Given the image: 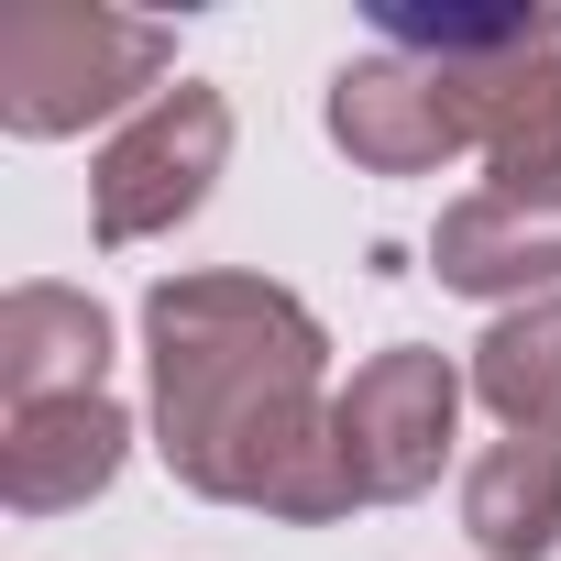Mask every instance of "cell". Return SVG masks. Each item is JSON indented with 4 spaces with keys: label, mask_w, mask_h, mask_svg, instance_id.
I'll return each instance as SVG.
<instances>
[{
    "label": "cell",
    "mask_w": 561,
    "mask_h": 561,
    "mask_svg": "<svg viewBox=\"0 0 561 561\" xmlns=\"http://www.w3.org/2000/svg\"><path fill=\"white\" fill-rule=\"evenodd\" d=\"M144 364H154V451L187 495L253 506L287 528H331L364 506L331 419V331L298 287L242 264L154 275L144 287Z\"/></svg>",
    "instance_id": "1"
},
{
    "label": "cell",
    "mask_w": 561,
    "mask_h": 561,
    "mask_svg": "<svg viewBox=\"0 0 561 561\" xmlns=\"http://www.w3.org/2000/svg\"><path fill=\"white\" fill-rule=\"evenodd\" d=\"M176 34L144 12H100V0H12L0 12V133L67 144L89 122H133L176 78Z\"/></svg>",
    "instance_id": "2"
},
{
    "label": "cell",
    "mask_w": 561,
    "mask_h": 561,
    "mask_svg": "<svg viewBox=\"0 0 561 561\" xmlns=\"http://www.w3.org/2000/svg\"><path fill=\"white\" fill-rule=\"evenodd\" d=\"M220 165H231V100L198 89V78H176L165 100H144V111L100 144V165H89V231H100L111 253L165 242L176 220L209 209Z\"/></svg>",
    "instance_id": "3"
},
{
    "label": "cell",
    "mask_w": 561,
    "mask_h": 561,
    "mask_svg": "<svg viewBox=\"0 0 561 561\" xmlns=\"http://www.w3.org/2000/svg\"><path fill=\"white\" fill-rule=\"evenodd\" d=\"M462 397H473V375L451 353H430V342H386L375 364H353V386L331 397V419H342V462H353L364 506H397V495L440 484Z\"/></svg>",
    "instance_id": "4"
},
{
    "label": "cell",
    "mask_w": 561,
    "mask_h": 561,
    "mask_svg": "<svg viewBox=\"0 0 561 561\" xmlns=\"http://www.w3.org/2000/svg\"><path fill=\"white\" fill-rule=\"evenodd\" d=\"M473 154L495 165V187H561V12L517 0V23L451 67Z\"/></svg>",
    "instance_id": "5"
},
{
    "label": "cell",
    "mask_w": 561,
    "mask_h": 561,
    "mask_svg": "<svg viewBox=\"0 0 561 561\" xmlns=\"http://www.w3.org/2000/svg\"><path fill=\"white\" fill-rule=\"evenodd\" d=\"M331 144H342L364 176H430V165L473 154V122H462L451 67L375 45V56H353V67L331 78Z\"/></svg>",
    "instance_id": "6"
},
{
    "label": "cell",
    "mask_w": 561,
    "mask_h": 561,
    "mask_svg": "<svg viewBox=\"0 0 561 561\" xmlns=\"http://www.w3.org/2000/svg\"><path fill=\"white\" fill-rule=\"evenodd\" d=\"M430 275L451 298H495V309H528V298H561V187H473L440 209L430 231Z\"/></svg>",
    "instance_id": "7"
},
{
    "label": "cell",
    "mask_w": 561,
    "mask_h": 561,
    "mask_svg": "<svg viewBox=\"0 0 561 561\" xmlns=\"http://www.w3.org/2000/svg\"><path fill=\"white\" fill-rule=\"evenodd\" d=\"M133 419L111 397H56V408H0V506L12 517H67L122 484Z\"/></svg>",
    "instance_id": "8"
},
{
    "label": "cell",
    "mask_w": 561,
    "mask_h": 561,
    "mask_svg": "<svg viewBox=\"0 0 561 561\" xmlns=\"http://www.w3.org/2000/svg\"><path fill=\"white\" fill-rule=\"evenodd\" d=\"M111 309L89 287H12L0 298V408L111 397Z\"/></svg>",
    "instance_id": "9"
},
{
    "label": "cell",
    "mask_w": 561,
    "mask_h": 561,
    "mask_svg": "<svg viewBox=\"0 0 561 561\" xmlns=\"http://www.w3.org/2000/svg\"><path fill=\"white\" fill-rule=\"evenodd\" d=\"M462 528L484 561H550L561 550V440H495L462 473Z\"/></svg>",
    "instance_id": "10"
},
{
    "label": "cell",
    "mask_w": 561,
    "mask_h": 561,
    "mask_svg": "<svg viewBox=\"0 0 561 561\" xmlns=\"http://www.w3.org/2000/svg\"><path fill=\"white\" fill-rule=\"evenodd\" d=\"M462 375H473V397L506 419V440H561V298L495 309Z\"/></svg>",
    "instance_id": "11"
}]
</instances>
